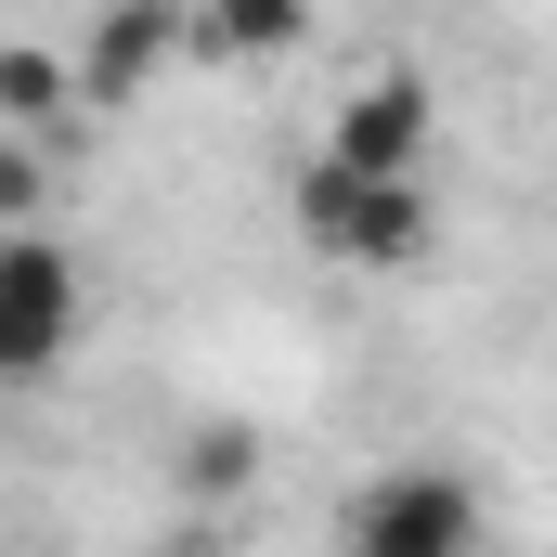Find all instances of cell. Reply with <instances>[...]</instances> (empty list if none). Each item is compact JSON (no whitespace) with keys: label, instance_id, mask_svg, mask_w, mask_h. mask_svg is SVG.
Segmentation results:
<instances>
[{"label":"cell","instance_id":"cell-3","mask_svg":"<svg viewBox=\"0 0 557 557\" xmlns=\"http://www.w3.org/2000/svg\"><path fill=\"white\" fill-rule=\"evenodd\" d=\"M428 131H441L428 78H416V65H389V78H363V91L337 104V143H324V156H350V169H416Z\"/></svg>","mask_w":557,"mask_h":557},{"label":"cell","instance_id":"cell-6","mask_svg":"<svg viewBox=\"0 0 557 557\" xmlns=\"http://www.w3.org/2000/svg\"><path fill=\"white\" fill-rule=\"evenodd\" d=\"M0 311L39 324V337H78V273H65V247H39L26 221H0Z\"/></svg>","mask_w":557,"mask_h":557},{"label":"cell","instance_id":"cell-5","mask_svg":"<svg viewBox=\"0 0 557 557\" xmlns=\"http://www.w3.org/2000/svg\"><path fill=\"white\" fill-rule=\"evenodd\" d=\"M311 39V0H195L182 13V52H208V65H273Z\"/></svg>","mask_w":557,"mask_h":557},{"label":"cell","instance_id":"cell-10","mask_svg":"<svg viewBox=\"0 0 557 557\" xmlns=\"http://www.w3.org/2000/svg\"><path fill=\"white\" fill-rule=\"evenodd\" d=\"M26 208H39V156H26V143H0V221H26Z\"/></svg>","mask_w":557,"mask_h":557},{"label":"cell","instance_id":"cell-9","mask_svg":"<svg viewBox=\"0 0 557 557\" xmlns=\"http://www.w3.org/2000/svg\"><path fill=\"white\" fill-rule=\"evenodd\" d=\"M52 350H65V337H39V324L0 311V389H13V376H52Z\"/></svg>","mask_w":557,"mask_h":557},{"label":"cell","instance_id":"cell-2","mask_svg":"<svg viewBox=\"0 0 557 557\" xmlns=\"http://www.w3.org/2000/svg\"><path fill=\"white\" fill-rule=\"evenodd\" d=\"M350 545L363 557H467L480 545V506H467V480H376L363 506H350Z\"/></svg>","mask_w":557,"mask_h":557},{"label":"cell","instance_id":"cell-4","mask_svg":"<svg viewBox=\"0 0 557 557\" xmlns=\"http://www.w3.org/2000/svg\"><path fill=\"white\" fill-rule=\"evenodd\" d=\"M169 52H182V13L169 0H104L91 13V52H78V104H131Z\"/></svg>","mask_w":557,"mask_h":557},{"label":"cell","instance_id":"cell-8","mask_svg":"<svg viewBox=\"0 0 557 557\" xmlns=\"http://www.w3.org/2000/svg\"><path fill=\"white\" fill-rule=\"evenodd\" d=\"M52 104H65V65H52V52H26V39H0V117H13V131H39Z\"/></svg>","mask_w":557,"mask_h":557},{"label":"cell","instance_id":"cell-7","mask_svg":"<svg viewBox=\"0 0 557 557\" xmlns=\"http://www.w3.org/2000/svg\"><path fill=\"white\" fill-rule=\"evenodd\" d=\"M247 480H260V428L247 416H221V428L182 441V493H247Z\"/></svg>","mask_w":557,"mask_h":557},{"label":"cell","instance_id":"cell-1","mask_svg":"<svg viewBox=\"0 0 557 557\" xmlns=\"http://www.w3.org/2000/svg\"><path fill=\"white\" fill-rule=\"evenodd\" d=\"M298 221H311V247H337V260H363V273H416L428 260V182L416 169L311 156V169H298Z\"/></svg>","mask_w":557,"mask_h":557}]
</instances>
